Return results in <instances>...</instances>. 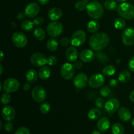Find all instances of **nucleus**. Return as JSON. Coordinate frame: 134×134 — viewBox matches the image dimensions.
<instances>
[{"label":"nucleus","mask_w":134,"mask_h":134,"mask_svg":"<svg viewBox=\"0 0 134 134\" xmlns=\"http://www.w3.org/2000/svg\"><path fill=\"white\" fill-rule=\"evenodd\" d=\"M128 68L130 71L132 72H134V56L131 58L128 62Z\"/></svg>","instance_id":"43"},{"label":"nucleus","mask_w":134,"mask_h":134,"mask_svg":"<svg viewBox=\"0 0 134 134\" xmlns=\"http://www.w3.org/2000/svg\"><path fill=\"white\" fill-rule=\"evenodd\" d=\"M122 41L126 46H132L134 44V28L128 27L122 31Z\"/></svg>","instance_id":"10"},{"label":"nucleus","mask_w":134,"mask_h":134,"mask_svg":"<svg viewBox=\"0 0 134 134\" xmlns=\"http://www.w3.org/2000/svg\"><path fill=\"white\" fill-rule=\"evenodd\" d=\"M132 126L134 127V119H133L132 120Z\"/></svg>","instance_id":"56"},{"label":"nucleus","mask_w":134,"mask_h":134,"mask_svg":"<svg viewBox=\"0 0 134 134\" xmlns=\"http://www.w3.org/2000/svg\"><path fill=\"white\" fill-rule=\"evenodd\" d=\"M31 96L36 102H43L47 98V92L44 88L41 86H35L31 91Z\"/></svg>","instance_id":"6"},{"label":"nucleus","mask_w":134,"mask_h":134,"mask_svg":"<svg viewBox=\"0 0 134 134\" xmlns=\"http://www.w3.org/2000/svg\"><path fill=\"white\" fill-rule=\"evenodd\" d=\"M119 85V82H118L117 80L116 79H112L109 82V86L111 87H116Z\"/></svg>","instance_id":"47"},{"label":"nucleus","mask_w":134,"mask_h":134,"mask_svg":"<svg viewBox=\"0 0 134 134\" xmlns=\"http://www.w3.org/2000/svg\"><path fill=\"white\" fill-rule=\"evenodd\" d=\"M30 88H31V83L29 82L25 83L24 85V86H23V89L24 91H27V90H30Z\"/></svg>","instance_id":"49"},{"label":"nucleus","mask_w":134,"mask_h":134,"mask_svg":"<svg viewBox=\"0 0 134 134\" xmlns=\"http://www.w3.org/2000/svg\"><path fill=\"white\" fill-rule=\"evenodd\" d=\"M118 114L120 120L123 122H128L132 117V114L130 110L124 107H122L119 109Z\"/></svg>","instance_id":"19"},{"label":"nucleus","mask_w":134,"mask_h":134,"mask_svg":"<svg viewBox=\"0 0 134 134\" xmlns=\"http://www.w3.org/2000/svg\"><path fill=\"white\" fill-rule=\"evenodd\" d=\"M70 43L71 40H69L68 38L66 37L63 38V39H62L61 41H60V44H61L62 46H64V47H66V46H68Z\"/></svg>","instance_id":"44"},{"label":"nucleus","mask_w":134,"mask_h":134,"mask_svg":"<svg viewBox=\"0 0 134 134\" xmlns=\"http://www.w3.org/2000/svg\"><path fill=\"white\" fill-rule=\"evenodd\" d=\"M86 39V33L83 30H77L72 35L71 38V44L73 47H81L85 43Z\"/></svg>","instance_id":"5"},{"label":"nucleus","mask_w":134,"mask_h":134,"mask_svg":"<svg viewBox=\"0 0 134 134\" xmlns=\"http://www.w3.org/2000/svg\"><path fill=\"white\" fill-rule=\"evenodd\" d=\"M30 62L35 67H43L47 64V58L41 52H35L30 57Z\"/></svg>","instance_id":"9"},{"label":"nucleus","mask_w":134,"mask_h":134,"mask_svg":"<svg viewBox=\"0 0 134 134\" xmlns=\"http://www.w3.org/2000/svg\"><path fill=\"white\" fill-rule=\"evenodd\" d=\"M87 7V5H86V2L83 1H77L75 4V8L77 10H79V11H82V10L86 9Z\"/></svg>","instance_id":"37"},{"label":"nucleus","mask_w":134,"mask_h":134,"mask_svg":"<svg viewBox=\"0 0 134 134\" xmlns=\"http://www.w3.org/2000/svg\"><path fill=\"white\" fill-rule=\"evenodd\" d=\"M51 69L48 67L47 66H43L39 71V73H38V75H39V78L41 80H46L47 79H48L51 76Z\"/></svg>","instance_id":"23"},{"label":"nucleus","mask_w":134,"mask_h":134,"mask_svg":"<svg viewBox=\"0 0 134 134\" xmlns=\"http://www.w3.org/2000/svg\"><path fill=\"white\" fill-rule=\"evenodd\" d=\"M47 47L48 51L51 52H54L58 49V43L57 41L54 39H50L47 43Z\"/></svg>","instance_id":"29"},{"label":"nucleus","mask_w":134,"mask_h":134,"mask_svg":"<svg viewBox=\"0 0 134 134\" xmlns=\"http://www.w3.org/2000/svg\"><path fill=\"white\" fill-rule=\"evenodd\" d=\"M116 72V69L113 65H109L105 67L102 70V73L105 76H112Z\"/></svg>","instance_id":"33"},{"label":"nucleus","mask_w":134,"mask_h":134,"mask_svg":"<svg viewBox=\"0 0 134 134\" xmlns=\"http://www.w3.org/2000/svg\"><path fill=\"white\" fill-rule=\"evenodd\" d=\"M51 110V105L48 102H43L40 105V111L41 113L46 115Z\"/></svg>","instance_id":"35"},{"label":"nucleus","mask_w":134,"mask_h":134,"mask_svg":"<svg viewBox=\"0 0 134 134\" xmlns=\"http://www.w3.org/2000/svg\"><path fill=\"white\" fill-rule=\"evenodd\" d=\"M110 42V37L106 33L98 32L90 37L89 45L93 51H100L104 49Z\"/></svg>","instance_id":"1"},{"label":"nucleus","mask_w":134,"mask_h":134,"mask_svg":"<svg viewBox=\"0 0 134 134\" xmlns=\"http://www.w3.org/2000/svg\"><path fill=\"white\" fill-rule=\"evenodd\" d=\"M88 83L87 75L83 73H80L76 75L73 80V85L77 89H83Z\"/></svg>","instance_id":"13"},{"label":"nucleus","mask_w":134,"mask_h":134,"mask_svg":"<svg viewBox=\"0 0 134 134\" xmlns=\"http://www.w3.org/2000/svg\"><path fill=\"white\" fill-rule=\"evenodd\" d=\"M1 103L4 105H7L8 103H9L11 101V96L9 94V92H5V93L1 95Z\"/></svg>","instance_id":"34"},{"label":"nucleus","mask_w":134,"mask_h":134,"mask_svg":"<svg viewBox=\"0 0 134 134\" xmlns=\"http://www.w3.org/2000/svg\"><path fill=\"white\" fill-rule=\"evenodd\" d=\"M35 24L34 21H31L30 20H24L21 23V27L24 31H31L34 29Z\"/></svg>","instance_id":"26"},{"label":"nucleus","mask_w":134,"mask_h":134,"mask_svg":"<svg viewBox=\"0 0 134 134\" xmlns=\"http://www.w3.org/2000/svg\"><path fill=\"white\" fill-rule=\"evenodd\" d=\"M73 66H74L75 69H81V68L82 67V61H78V60H76V61L74 62V63H73Z\"/></svg>","instance_id":"45"},{"label":"nucleus","mask_w":134,"mask_h":134,"mask_svg":"<svg viewBox=\"0 0 134 134\" xmlns=\"http://www.w3.org/2000/svg\"><path fill=\"white\" fill-rule=\"evenodd\" d=\"M1 115L4 120L10 122L15 118V110L10 105H5L1 110Z\"/></svg>","instance_id":"16"},{"label":"nucleus","mask_w":134,"mask_h":134,"mask_svg":"<svg viewBox=\"0 0 134 134\" xmlns=\"http://www.w3.org/2000/svg\"><path fill=\"white\" fill-rule=\"evenodd\" d=\"M117 1H120V2H124V1H126V0H116Z\"/></svg>","instance_id":"58"},{"label":"nucleus","mask_w":134,"mask_h":134,"mask_svg":"<svg viewBox=\"0 0 134 134\" xmlns=\"http://www.w3.org/2000/svg\"><path fill=\"white\" fill-rule=\"evenodd\" d=\"M111 89L109 87L107 86H103L100 89V94L103 97H108L111 94Z\"/></svg>","instance_id":"38"},{"label":"nucleus","mask_w":134,"mask_h":134,"mask_svg":"<svg viewBox=\"0 0 134 134\" xmlns=\"http://www.w3.org/2000/svg\"><path fill=\"white\" fill-rule=\"evenodd\" d=\"M99 28V23L96 20H90L88 23L87 25V30L89 32L92 34H95L96 32L98 31Z\"/></svg>","instance_id":"24"},{"label":"nucleus","mask_w":134,"mask_h":134,"mask_svg":"<svg viewBox=\"0 0 134 134\" xmlns=\"http://www.w3.org/2000/svg\"><path fill=\"white\" fill-rule=\"evenodd\" d=\"M13 129V125L11 122H9L8 123H7L5 126V130L7 132H11Z\"/></svg>","instance_id":"46"},{"label":"nucleus","mask_w":134,"mask_h":134,"mask_svg":"<svg viewBox=\"0 0 134 134\" xmlns=\"http://www.w3.org/2000/svg\"><path fill=\"white\" fill-rule=\"evenodd\" d=\"M14 134H30V132L26 127H20L16 131Z\"/></svg>","instance_id":"41"},{"label":"nucleus","mask_w":134,"mask_h":134,"mask_svg":"<svg viewBox=\"0 0 134 134\" xmlns=\"http://www.w3.org/2000/svg\"><path fill=\"white\" fill-rule=\"evenodd\" d=\"M91 134H102L101 132H99V131H97V130H94L92 132Z\"/></svg>","instance_id":"52"},{"label":"nucleus","mask_w":134,"mask_h":134,"mask_svg":"<svg viewBox=\"0 0 134 134\" xmlns=\"http://www.w3.org/2000/svg\"><path fill=\"white\" fill-rule=\"evenodd\" d=\"M93 1H96V0H93Z\"/></svg>","instance_id":"59"},{"label":"nucleus","mask_w":134,"mask_h":134,"mask_svg":"<svg viewBox=\"0 0 134 134\" xmlns=\"http://www.w3.org/2000/svg\"><path fill=\"white\" fill-rule=\"evenodd\" d=\"M63 13L60 8L54 7L48 10V16L51 20L57 21L62 16Z\"/></svg>","instance_id":"18"},{"label":"nucleus","mask_w":134,"mask_h":134,"mask_svg":"<svg viewBox=\"0 0 134 134\" xmlns=\"http://www.w3.org/2000/svg\"><path fill=\"white\" fill-rule=\"evenodd\" d=\"M105 82V78L103 75L96 73L90 77L88 85L92 88H98L103 86Z\"/></svg>","instance_id":"12"},{"label":"nucleus","mask_w":134,"mask_h":134,"mask_svg":"<svg viewBox=\"0 0 134 134\" xmlns=\"http://www.w3.org/2000/svg\"><path fill=\"white\" fill-rule=\"evenodd\" d=\"M120 107V102L116 98H111L109 99L105 105V111L109 114H113L117 111Z\"/></svg>","instance_id":"15"},{"label":"nucleus","mask_w":134,"mask_h":134,"mask_svg":"<svg viewBox=\"0 0 134 134\" xmlns=\"http://www.w3.org/2000/svg\"><path fill=\"white\" fill-rule=\"evenodd\" d=\"M39 11H40V7L39 5L35 2H31L26 5L24 13L26 16L28 18H34L39 14Z\"/></svg>","instance_id":"14"},{"label":"nucleus","mask_w":134,"mask_h":134,"mask_svg":"<svg viewBox=\"0 0 134 134\" xmlns=\"http://www.w3.org/2000/svg\"><path fill=\"white\" fill-rule=\"evenodd\" d=\"M114 26L115 28L117 30H122L126 26V22L124 18L120 17V18H116L114 21Z\"/></svg>","instance_id":"30"},{"label":"nucleus","mask_w":134,"mask_h":134,"mask_svg":"<svg viewBox=\"0 0 134 134\" xmlns=\"http://www.w3.org/2000/svg\"><path fill=\"white\" fill-rule=\"evenodd\" d=\"M34 35L35 39L38 41L44 40L46 37V33L43 28L37 27L34 31Z\"/></svg>","instance_id":"28"},{"label":"nucleus","mask_w":134,"mask_h":134,"mask_svg":"<svg viewBox=\"0 0 134 134\" xmlns=\"http://www.w3.org/2000/svg\"><path fill=\"white\" fill-rule=\"evenodd\" d=\"M63 26L58 21H52L48 24L47 27V31L48 35L52 38L60 36L63 32Z\"/></svg>","instance_id":"4"},{"label":"nucleus","mask_w":134,"mask_h":134,"mask_svg":"<svg viewBox=\"0 0 134 134\" xmlns=\"http://www.w3.org/2000/svg\"><path fill=\"white\" fill-rule=\"evenodd\" d=\"M67 60L71 62L76 61L78 58V52L74 47H70L67 49L65 53Z\"/></svg>","instance_id":"20"},{"label":"nucleus","mask_w":134,"mask_h":134,"mask_svg":"<svg viewBox=\"0 0 134 134\" xmlns=\"http://www.w3.org/2000/svg\"><path fill=\"white\" fill-rule=\"evenodd\" d=\"M2 128V122H0V130Z\"/></svg>","instance_id":"57"},{"label":"nucleus","mask_w":134,"mask_h":134,"mask_svg":"<svg viewBox=\"0 0 134 134\" xmlns=\"http://www.w3.org/2000/svg\"><path fill=\"white\" fill-rule=\"evenodd\" d=\"M129 97H130V99L134 103V90H133V91L130 94Z\"/></svg>","instance_id":"51"},{"label":"nucleus","mask_w":134,"mask_h":134,"mask_svg":"<svg viewBox=\"0 0 134 134\" xmlns=\"http://www.w3.org/2000/svg\"><path fill=\"white\" fill-rule=\"evenodd\" d=\"M12 41L14 45L18 48H23L27 43V39L26 35L20 31H17L12 35Z\"/></svg>","instance_id":"8"},{"label":"nucleus","mask_w":134,"mask_h":134,"mask_svg":"<svg viewBox=\"0 0 134 134\" xmlns=\"http://www.w3.org/2000/svg\"><path fill=\"white\" fill-rule=\"evenodd\" d=\"M95 104L97 106V107L99 109H102L103 107H105V103L104 100H103L102 98H97L96 99V102H95Z\"/></svg>","instance_id":"40"},{"label":"nucleus","mask_w":134,"mask_h":134,"mask_svg":"<svg viewBox=\"0 0 134 134\" xmlns=\"http://www.w3.org/2000/svg\"><path fill=\"white\" fill-rule=\"evenodd\" d=\"M2 88H3V85H2V84L0 83V91H1V90H2Z\"/></svg>","instance_id":"55"},{"label":"nucleus","mask_w":134,"mask_h":134,"mask_svg":"<svg viewBox=\"0 0 134 134\" xmlns=\"http://www.w3.org/2000/svg\"><path fill=\"white\" fill-rule=\"evenodd\" d=\"M38 2L41 4V5H47V3H48L50 0H37Z\"/></svg>","instance_id":"50"},{"label":"nucleus","mask_w":134,"mask_h":134,"mask_svg":"<svg viewBox=\"0 0 134 134\" xmlns=\"http://www.w3.org/2000/svg\"><path fill=\"white\" fill-rule=\"evenodd\" d=\"M96 56L99 61V62L102 63V64H105L108 62V58H107V56L103 53H102V52L97 51V53L96 54Z\"/></svg>","instance_id":"36"},{"label":"nucleus","mask_w":134,"mask_h":134,"mask_svg":"<svg viewBox=\"0 0 134 134\" xmlns=\"http://www.w3.org/2000/svg\"><path fill=\"white\" fill-rule=\"evenodd\" d=\"M118 14L120 17L126 20L134 18V6L129 3H122L117 8Z\"/></svg>","instance_id":"3"},{"label":"nucleus","mask_w":134,"mask_h":134,"mask_svg":"<svg viewBox=\"0 0 134 134\" xmlns=\"http://www.w3.org/2000/svg\"><path fill=\"white\" fill-rule=\"evenodd\" d=\"M0 69H1V72H0V75L3 74V65L1 64H0Z\"/></svg>","instance_id":"54"},{"label":"nucleus","mask_w":134,"mask_h":134,"mask_svg":"<svg viewBox=\"0 0 134 134\" xmlns=\"http://www.w3.org/2000/svg\"><path fill=\"white\" fill-rule=\"evenodd\" d=\"M26 16V14H25V13H18L16 17H17V19H18V20H24Z\"/></svg>","instance_id":"48"},{"label":"nucleus","mask_w":134,"mask_h":134,"mask_svg":"<svg viewBox=\"0 0 134 134\" xmlns=\"http://www.w3.org/2000/svg\"><path fill=\"white\" fill-rule=\"evenodd\" d=\"M4 58V54H3V51H1V58H0V62H2Z\"/></svg>","instance_id":"53"},{"label":"nucleus","mask_w":134,"mask_h":134,"mask_svg":"<svg viewBox=\"0 0 134 134\" xmlns=\"http://www.w3.org/2000/svg\"><path fill=\"white\" fill-rule=\"evenodd\" d=\"M61 75L64 79L70 80L73 77L75 74V68L70 63H65L60 69Z\"/></svg>","instance_id":"11"},{"label":"nucleus","mask_w":134,"mask_h":134,"mask_svg":"<svg viewBox=\"0 0 134 134\" xmlns=\"http://www.w3.org/2000/svg\"><path fill=\"white\" fill-rule=\"evenodd\" d=\"M34 22L35 24V25L40 26V25H41L44 22V18L41 16H37L34 20Z\"/></svg>","instance_id":"42"},{"label":"nucleus","mask_w":134,"mask_h":134,"mask_svg":"<svg viewBox=\"0 0 134 134\" xmlns=\"http://www.w3.org/2000/svg\"><path fill=\"white\" fill-rule=\"evenodd\" d=\"M97 127L100 132H106L110 127V121L107 117H102L98 120Z\"/></svg>","instance_id":"21"},{"label":"nucleus","mask_w":134,"mask_h":134,"mask_svg":"<svg viewBox=\"0 0 134 134\" xmlns=\"http://www.w3.org/2000/svg\"><path fill=\"white\" fill-rule=\"evenodd\" d=\"M38 76L39 75L37 73L36 71L34 69H31L27 71L26 73V78L27 82H30V83H34L37 80Z\"/></svg>","instance_id":"22"},{"label":"nucleus","mask_w":134,"mask_h":134,"mask_svg":"<svg viewBox=\"0 0 134 134\" xmlns=\"http://www.w3.org/2000/svg\"><path fill=\"white\" fill-rule=\"evenodd\" d=\"M102 115V112L99 108H92L88 111V116L91 120H96L100 117Z\"/></svg>","instance_id":"27"},{"label":"nucleus","mask_w":134,"mask_h":134,"mask_svg":"<svg viewBox=\"0 0 134 134\" xmlns=\"http://www.w3.org/2000/svg\"><path fill=\"white\" fill-rule=\"evenodd\" d=\"M20 83L18 80L14 78H9L4 81L3 84V89L5 92L9 93L14 92L18 89Z\"/></svg>","instance_id":"7"},{"label":"nucleus","mask_w":134,"mask_h":134,"mask_svg":"<svg viewBox=\"0 0 134 134\" xmlns=\"http://www.w3.org/2000/svg\"><path fill=\"white\" fill-rule=\"evenodd\" d=\"M113 134H124V128L120 123H115L111 128Z\"/></svg>","instance_id":"31"},{"label":"nucleus","mask_w":134,"mask_h":134,"mask_svg":"<svg viewBox=\"0 0 134 134\" xmlns=\"http://www.w3.org/2000/svg\"><path fill=\"white\" fill-rule=\"evenodd\" d=\"M86 12L90 18L98 20L102 18L104 13V9L102 4L98 1H92L87 5Z\"/></svg>","instance_id":"2"},{"label":"nucleus","mask_w":134,"mask_h":134,"mask_svg":"<svg viewBox=\"0 0 134 134\" xmlns=\"http://www.w3.org/2000/svg\"><path fill=\"white\" fill-rule=\"evenodd\" d=\"M57 62L58 59L54 56H50L47 58V64L49 65H54Z\"/></svg>","instance_id":"39"},{"label":"nucleus","mask_w":134,"mask_h":134,"mask_svg":"<svg viewBox=\"0 0 134 134\" xmlns=\"http://www.w3.org/2000/svg\"><path fill=\"white\" fill-rule=\"evenodd\" d=\"M96 56V54L92 50L85 49L81 51L79 54V58L82 62L85 63L91 62L93 61Z\"/></svg>","instance_id":"17"},{"label":"nucleus","mask_w":134,"mask_h":134,"mask_svg":"<svg viewBox=\"0 0 134 134\" xmlns=\"http://www.w3.org/2000/svg\"><path fill=\"white\" fill-rule=\"evenodd\" d=\"M131 74L128 71L123 70L119 73L118 79L122 83H126L130 80Z\"/></svg>","instance_id":"25"},{"label":"nucleus","mask_w":134,"mask_h":134,"mask_svg":"<svg viewBox=\"0 0 134 134\" xmlns=\"http://www.w3.org/2000/svg\"><path fill=\"white\" fill-rule=\"evenodd\" d=\"M133 111H134V109H133Z\"/></svg>","instance_id":"60"},{"label":"nucleus","mask_w":134,"mask_h":134,"mask_svg":"<svg viewBox=\"0 0 134 134\" xmlns=\"http://www.w3.org/2000/svg\"><path fill=\"white\" fill-rule=\"evenodd\" d=\"M105 9L108 10H113L117 7V3L115 0H105L104 2Z\"/></svg>","instance_id":"32"}]
</instances>
